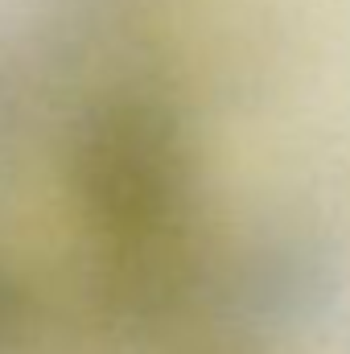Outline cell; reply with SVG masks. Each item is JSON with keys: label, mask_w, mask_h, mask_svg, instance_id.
<instances>
[{"label": "cell", "mask_w": 350, "mask_h": 354, "mask_svg": "<svg viewBox=\"0 0 350 354\" xmlns=\"http://www.w3.org/2000/svg\"><path fill=\"white\" fill-rule=\"evenodd\" d=\"M87 165L95 198L116 223H153L177 189V136L157 107L124 103L99 120Z\"/></svg>", "instance_id": "6da1fadb"}, {"label": "cell", "mask_w": 350, "mask_h": 354, "mask_svg": "<svg viewBox=\"0 0 350 354\" xmlns=\"http://www.w3.org/2000/svg\"><path fill=\"white\" fill-rule=\"evenodd\" d=\"M17 330H21V305H17V292L8 288V280L0 276V351L12 346Z\"/></svg>", "instance_id": "7a4b0ae2"}]
</instances>
